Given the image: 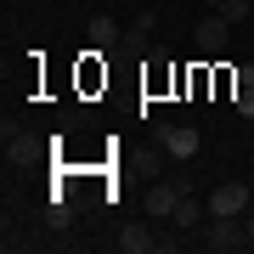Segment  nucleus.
I'll return each mask as SVG.
<instances>
[{"label":"nucleus","mask_w":254,"mask_h":254,"mask_svg":"<svg viewBox=\"0 0 254 254\" xmlns=\"http://www.w3.org/2000/svg\"><path fill=\"white\" fill-rule=\"evenodd\" d=\"M158 141L170 158H198V147H203V136L192 125H158Z\"/></svg>","instance_id":"3"},{"label":"nucleus","mask_w":254,"mask_h":254,"mask_svg":"<svg viewBox=\"0 0 254 254\" xmlns=\"http://www.w3.org/2000/svg\"><path fill=\"white\" fill-rule=\"evenodd\" d=\"M119 51H125V57H141V51H147V34H141V28H125V40H119Z\"/></svg>","instance_id":"9"},{"label":"nucleus","mask_w":254,"mask_h":254,"mask_svg":"<svg viewBox=\"0 0 254 254\" xmlns=\"http://www.w3.org/2000/svg\"><path fill=\"white\" fill-rule=\"evenodd\" d=\"M215 11H220V17H226V23H243V17H249V0H220Z\"/></svg>","instance_id":"10"},{"label":"nucleus","mask_w":254,"mask_h":254,"mask_svg":"<svg viewBox=\"0 0 254 254\" xmlns=\"http://www.w3.org/2000/svg\"><path fill=\"white\" fill-rule=\"evenodd\" d=\"M85 40H91V51H102V57H108V51H119L125 28H119V23L108 17V11H102V17H91V23H85Z\"/></svg>","instance_id":"6"},{"label":"nucleus","mask_w":254,"mask_h":254,"mask_svg":"<svg viewBox=\"0 0 254 254\" xmlns=\"http://www.w3.org/2000/svg\"><path fill=\"white\" fill-rule=\"evenodd\" d=\"M130 28H141V34H153V28H158V11H136V23H130Z\"/></svg>","instance_id":"12"},{"label":"nucleus","mask_w":254,"mask_h":254,"mask_svg":"<svg viewBox=\"0 0 254 254\" xmlns=\"http://www.w3.org/2000/svg\"><path fill=\"white\" fill-rule=\"evenodd\" d=\"M232 102H237V113H243V119H254V85H243Z\"/></svg>","instance_id":"11"},{"label":"nucleus","mask_w":254,"mask_h":254,"mask_svg":"<svg viewBox=\"0 0 254 254\" xmlns=\"http://www.w3.org/2000/svg\"><path fill=\"white\" fill-rule=\"evenodd\" d=\"M187 192H192L187 181H153V187H147V215H153V220H170L175 203H181Z\"/></svg>","instance_id":"2"},{"label":"nucleus","mask_w":254,"mask_h":254,"mask_svg":"<svg viewBox=\"0 0 254 254\" xmlns=\"http://www.w3.org/2000/svg\"><path fill=\"white\" fill-rule=\"evenodd\" d=\"M192 237H203V249H215V254H232V249H243V243H249L243 226H237V215H209Z\"/></svg>","instance_id":"1"},{"label":"nucleus","mask_w":254,"mask_h":254,"mask_svg":"<svg viewBox=\"0 0 254 254\" xmlns=\"http://www.w3.org/2000/svg\"><path fill=\"white\" fill-rule=\"evenodd\" d=\"M170 220H175V226H181V232H198L203 220H209V203H198V198H192V192H187V198L175 203V215H170Z\"/></svg>","instance_id":"7"},{"label":"nucleus","mask_w":254,"mask_h":254,"mask_svg":"<svg viewBox=\"0 0 254 254\" xmlns=\"http://www.w3.org/2000/svg\"><path fill=\"white\" fill-rule=\"evenodd\" d=\"M243 237H249V243H254V215H249V220H243Z\"/></svg>","instance_id":"13"},{"label":"nucleus","mask_w":254,"mask_h":254,"mask_svg":"<svg viewBox=\"0 0 254 254\" xmlns=\"http://www.w3.org/2000/svg\"><path fill=\"white\" fill-rule=\"evenodd\" d=\"M243 209H249V187L243 181H226V187L209 192V215H243Z\"/></svg>","instance_id":"5"},{"label":"nucleus","mask_w":254,"mask_h":254,"mask_svg":"<svg viewBox=\"0 0 254 254\" xmlns=\"http://www.w3.org/2000/svg\"><path fill=\"white\" fill-rule=\"evenodd\" d=\"M203 6H220V0H203Z\"/></svg>","instance_id":"14"},{"label":"nucleus","mask_w":254,"mask_h":254,"mask_svg":"<svg viewBox=\"0 0 254 254\" xmlns=\"http://www.w3.org/2000/svg\"><path fill=\"white\" fill-rule=\"evenodd\" d=\"M192 40H198V51L220 57V51H226V40H232V23L220 17V11H215V17H198V23H192Z\"/></svg>","instance_id":"4"},{"label":"nucleus","mask_w":254,"mask_h":254,"mask_svg":"<svg viewBox=\"0 0 254 254\" xmlns=\"http://www.w3.org/2000/svg\"><path fill=\"white\" fill-rule=\"evenodd\" d=\"M119 249H125V254H147V249H158V237L147 226H125V232H119Z\"/></svg>","instance_id":"8"}]
</instances>
